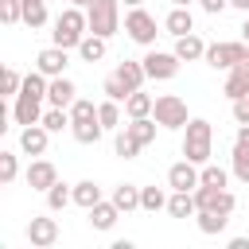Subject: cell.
<instances>
[{"instance_id": "6da1fadb", "label": "cell", "mask_w": 249, "mask_h": 249, "mask_svg": "<svg viewBox=\"0 0 249 249\" xmlns=\"http://www.w3.org/2000/svg\"><path fill=\"white\" fill-rule=\"evenodd\" d=\"M89 35V19H86V12L82 8H62L58 16H54V31H51V47H62V51H78L82 47V39Z\"/></svg>"}, {"instance_id": "7a4b0ae2", "label": "cell", "mask_w": 249, "mask_h": 249, "mask_svg": "<svg viewBox=\"0 0 249 249\" xmlns=\"http://www.w3.org/2000/svg\"><path fill=\"white\" fill-rule=\"evenodd\" d=\"M214 156V124L202 117H191V124L183 128V160L195 167H206Z\"/></svg>"}, {"instance_id": "3957f363", "label": "cell", "mask_w": 249, "mask_h": 249, "mask_svg": "<svg viewBox=\"0 0 249 249\" xmlns=\"http://www.w3.org/2000/svg\"><path fill=\"white\" fill-rule=\"evenodd\" d=\"M86 19H89V35L113 39L121 31V0H93L86 8Z\"/></svg>"}, {"instance_id": "277c9868", "label": "cell", "mask_w": 249, "mask_h": 249, "mask_svg": "<svg viewBox=\"0 0 249 249\" xmlns=\"http://www.w3.org/2000/svg\"><path fill=\"white\" fill-rule=\"evenodd\" d=\"M202 62L230 74L233 66L249 62V43H241V39H233V43H206V58H202Z\"/></svg>"}, {"instance_id": "5b68a950", "label": "cell", "mask_w": 249, "mask_h": 249, "mask_svg": "<svg viewBox=\"0 0 249 249\" xmlns=\"http://www.w3.org/2000/svg\"><path fill=\"white\" fill-rule=\"evenodd\" d=\"M152 121L160 128H187L191 124V113H187V101L179 93H160L156 97V109H152Z\"/></svg>"}, {"instance_id": "8992f818", "label": "cell", "mask_w": 249, "mask_h": 249, "mask_svg": "<svg viewBox=\"0 0 249 249\" xmlns=\"http://www.w3.org/2000/svg\"><path fill=\"white\" fill-rule=\"evenodd\" d=\"M124 35L132 39V43H140V47H156V16L148 12V8H128V16H124Z\"/></svg>"}, {"instance_id": "52a82bcc", "label": "cell", "mask_w": 249, "mask_h": 249, "mask_svg": "<svg viewBox=\"0 0 249 249\" xmlns=\"http://www.w3.org/2000/svg\"><path fill=\"white\" fill-rule=\"evenodd\" d=\"M140 62H144V74H148L152 82H171V78L179 74V58H175V51H156V47H152Z\"/></svg>"}, {"instance_id": "ba28073f", "label": "cell", "mask_w": 249, "mask_h": 249, "mask_svg": "<svg viewBox=\"0 0 249 249\" xmlns=\"http://www.w3.org/2000/svg\"><path fill=\"white\" fill-rule=\"evenodd\" d=\"M167 187H171V191H183V195H195V191L202 187V167H195V163H187V160L171 163V167H167Z\"/></svg>"}, {"instance_id": "9c48e42d", "label": "cell", "mask_w": 249, "mask_h": 249, "mask_svg": "<svg viewBox=\"0 0 249 249\" xmlns=\"http://www.w3.org/2000/svg\"><path fill=\"white\" fill-rule=\"evenodd\" d=\"M54 241H58V222L51 214H31V222H27V245L51 249Z\"/></svg>"}, {"instance_id": "30bf717a", "label": "cell", "mask_w": 249, "mask_h": 249, "mask_svg": "<svg viewBox=\"0 0 249 249\" xmlns=\"http://www.w3.org/2000/svg\"><path fill=\"white\" fill-rule=\"evenodd\" d=\"M66 66H70V54L62 51V47H43L39 54H35V70L43 74V78H66Z\"/></svg>"}, {"instance_id": "8fae6325", "label": "cell", "mask_w": 249, "mask_h": 249, "mask_svg": "<svg viewBox=\"0 0 249 249\" xmlns=\"http://www.w3.org/2000/svg\"><path fill=\"white\" fill-rule=\"evenodd\" d=\"M23 179H27L31 191H43V195H47V191L58 183V167H54L51 160H31L27 171H23Z\"/></svg>"}, {"instance_id": "7c38bea8", "label": "cell", "mask_w": 249, "mask_h": 249, "mask_svg": "<svg viewBox=\"0 0 249 249\" xmlns=\"http://www.w3.org/2000/svg\"><path fill=\"white\" fill-rule=\"evenodd\" d=\"M43 97H31V93H19L16 97V105H12V117H16V124H23V128H31V124H43Z\"/></svg>"}, {"instance_id": "4fadbf2b", "label": "cell", "mask_w": 249, "mask_h": 249, "mask_svg": "<svg viewBox=\"0 0 249 249\" xmlns=\"http://www.w3.org/2000/svg\"><path fill=\"white\" fill-rule=\"evenodd\" d=\"M47 144H51V132H47L43 124H31V128H23V132H19V152H27L31 160H43Z\"/></svg>"}, {"instance_id": "5bb4252c", "label": "cell", "mask_w": 249, "mask_h": 249, "mask_svg": "<svg viewBox=\"0 0 249 249\" xmlns=\"http://www.w3.org/2000/svg\"><path fill=\"white\" fill-rule=\"evenodd\" d=\"M163 31L175 35V39L195 35V16H191V8H171V12L163 16Z\"/></svg>"}, {"instance_id": "9a60e30c", "label": "cell", "mask_w": 249, "mask_h": 249, "mask_svg": "<svg viewBox=\"0 0 249 249\" xmlns=\"http://www.w3.org/2000/svg\"><path fill=\"white\" fill-rule=\"evenodd\" d=\"M47 101H51V109H70L78 101V86L70 78H54L51 89H47Z\"/></svg>"}, {"instance_id": "2e32d148", "label": "cell", "mask_w": 249, "mask_h": 249, "mask_svg": "<svg viewBox=\"0 0 249 249\" xmlns=\"http://www.w3.org/2000/svg\"><path fill=\"white\" fill-rule=\"evenodd\" d=\"M222 93H226L230 101H241V97H249V62H241V66H233V70L226 74V86H222Z\"/></svg>"}, {"instance_id": "e0dca14e", "label": "cell", "mask_w": 249, "mask_h": 249, "mask_svg": "<svg viewBox=\"0 0 249 249\" xmlns=\"http://www.w3.org/2000/svg\"><path fill=\"white\" fill-rule=\"evenodd\" d=\"M113 74H117V78H121V82H124L132 93H140V89H144V82H148V74H144V62H132V58H121Z\"/></svg>"}, {"instance_id": "ac0fdd59", "label": "cell", "mask_w": 249, "mask_h": 249, "mask_svg": "<svg viewBox=\"0 0 249 249\" xmlns=\"http://www.w3.org/2000/svg\"><path fill=\"white\" fill-rule=\"evenodd\" d=\"M109 202H113L121 214H132V210H140V187H136V183H117L113 195H109Z\"/></svg>"}, {"instance_id": "d6986e66", "label": "cell", "mask_w": 249, "mask_h": 249, "mask_svg": "<svg viewBox=\"0 0 249 249\" xmlns=\"http://www.w3.org/2000/svg\"><path fill=\"white\" fill-rule=\"evenodd\" d=\"M86 214H89V226H93L97 233H109V230L117 226V218H121V210H117L109 198H105V202H97V206H93V210H86Z\"/></svg>"}, {"instance_id": "ffe728a7", "label": "cell", "mask_w": 249, "mask_h": 249, "mask_svg": "<svg viewBox=\"0 0 249 249\" xmlns=\"http://www.w3.org/2000/svg\"><path fill=\"white\" fill-rule=\"evenodd\" d=\"M175 58L179 62H198V58H206V43L198 35H183V39H175Z\"/></svg>"}, {"instance_id": "44dd1931", "label": "cell", "mask_w": 249, "mask_h": 249, "mask_svg": "<svg viewBox=\"0 0 249 249\" xmlns=\"http://www.w3.org/2000/svg\"><path fill=\"white\" fill-rule=\"evenodd\" d=\"M97 202H105V195H101V187H97L93 179H82V183H74V206H82V210H93Z\"/></svg>"}, {"instance_id": "7402d4cb", "label": "cell", "mask_w": 249, "mask_h": 249, "mask_svg": "<svg viewBox=\"0 0 249 249\" xmlns=\"http://www.w3.org/2000/svg\"><path fill=\"white\" fill-rule=\"evenodd\" d=\"M152 109H156V97L144 93V89L124 101V117H128V121H144V117H152Z\"/></svg>"}, {"instance_id": "603a6c76", "label": "cell", "mask_w": 249, "mask_h": 249, "mask_svg": "<svg viewBox=\"0 0 249 249\" xmlns=\"http://www.w3.org/2000/svg\"><path fill=\"white\" fill-rule=\"evenodd\" d=\"M167 214H171V218H195V214H198V206H195V195L171 191V198H167Z\"/></svg>"}, {"instance_id": "cb8c5ba5", "label": "cell", "mask_w": 249, "mask_h": 249, "mask_svg": "<svg viewBox=\"0 0 249 249\" xmlns=\"http://www.w3.org/2000/svg\"><path fill=\"white\" fill-rule=\"evenodd\" d=\"M105 51H109V39L86 35V39H82V47H78V58H82V62H101V58H105Z\"/></svg>"}, {"instance_id": "d4e9b609", "label": "cell", "mask_w": 249, "mask_h": 249, "mask_svg": "<svg viewBox=\"0 0 249 249\" xmlns=\"http://www.w3.org/2000/svg\"><path fill=\"white\" fill-rule=\"evenodd\" d=\"M156 128H160V124H156L152 117H144V121H128V124H124V132H128V136H132V140H136L140 148L156 140Z\"/></svg>"}, {"instance_id": "484cf974", "label": "cell", "mask_w": 249, "mask_h": 249, "mask_svg": "<svg viewBox=\"0 0 249 249\" xmlns=\"http://www.w3.org/2000/svg\"><path fill=\"white\" fill-rule=\"evenodd\" d=\"M70 202H74V187H66V183L58 179V183L47 191V210H51V214H58V210H66Z\"/></svg>"}, {"instance_id": "4316f807", "label": "cell", "mask_w": 249, "mask_h": 249, "mask_svg": "<svg viewBox=\"0 0 249 249\" xmlns=\"http://www.w3.org/2000/svg\"><path fill=\"white\" fill-rule=\"evenodd\" d=\"M167 191L163 187H140V210H148V214H156V210H167Z\"/></svg>"}, {"instance_id": "83f0119b", "label": "cell", "mask_w": 249, "mask_h": 249, "mask_svg": "<svg viewBox=\"0 0 249 249\" xmlns=\"http://www.w3.org/2000/svg\"><path fill=\"white\" fill-rule=\"evenodd\" d=\"M230 175L237 183H249V148L233 144V152H230Z\"/></svg>"}, {"instance_id": "f1b7e54d", "label": "cell", "mask_w": 249, "mask_h": 249, "mask_svg": "<svg viewBox=\"0 0 249 249\" xmlns=\"http://www.w3.org/2000/svg\"><path fill=\"white\" fill-rule=\"evenodd\" d=\"M121 117H124V113H121V105H117V101H109V97H105V101H97V121H101V128H124V124H121Z\"/></svg>"}, {"instance_id": "f546056e", "label": "cell", "mask_w": 249, "mask_h": 249, "mask_svg": "<svg viewBox=\"0 0 249 249\" xmlns=\"http://www.w3.org/2000/svg\"><path fill=\"white\" fill-rule=\"evenodd\" d=\"M101 93H105L109 101H117V105H124V101L132 97V89H128V86H124V82L117 78V74H109V78L101 82Z\"/></svg>"}, {"instance_id": "4dcf8cb0", "label": "cell", "mask_w": 249, "mask_h": 249, "mask_svg": "<svg viewBox=\"0 0 249 249\" xmlns=\"http://www.w3.org/2000/svg\"><path fill=\"white\" fill-rule=\"evenodd\" d=\"M89 121H97V105L89 97H78L70 105V124H89Z\"/></svg>"}, {"instance_id": "1f68e13d", "label": "cell", "mask_w": 249, "mask_h": 249, "mask_svg": "<svg viewBox=\"0 0 249 249\" xmlns=\"http://www.w3.org/2000/svg\"><path fill=\"white\" fill-rule=\"evenodd\" d=\"M226 183H230V171H226V167H218V163H206V167H202V187H214V191H230Z\"/></svg>"}, {"instance_id": "d6a6232c", "label": "cell", "mask_w": 249, "mask_h": 249, "mask_svg": "<svg viewBox=\"0 0 249 249\" xmlns=\"http://www.w3.org/2000/svg\"><path fill=\"white\" fill-rule=\"evenodd\" d=\"M195 222H198V230H202L206 237H214V233H222V230L230 226V218H222V214H206V210H198Z\"/></svg>"}, {"instance_id": "836d02e7", "label": "cell", "mask_w": 249, "mask_h": 249, "mask_svg": "<svg viewBox=\"0 0 249 249\" xmlns=\"http://www.w3.org/2000/svg\"><path fill=\"white\" fill-rule=\"evenodd\" d=\"M23 23L35 31V27H47L51 23V12H47V4H23Z\"/></svg>"}, {"instance_id": "e575fe53", "label": "cell", "mask_w": 249, "mask_h": 249, "mask_svg": "<svg viewBox=\"0 0 249 249\" xmlns=\"http://www.w3.org/2000/svg\"><path fill=\"white\" fill-rule=\"evenodd\" d=\"M70 132H74L78 144H97L105 128H101V121H89V124H70Z\"/></svg>"}, {"instance_id": "d590c367", "label": "cell", "mask_w": 249, "mask_h": 249, "mask_svg": "<svg viewBox=\"0 0 249 249\" xmlns=\"http://www.w3.org/2000/svg\"><path fill=\"white\" fill-rule=\"evenodd\" d=\"M16 175H19V156L16 152H0V183L8 187V183H16Z\"/></svg>"}, {"instance_id": "8d00e7d4", "label": "cell", "mask_w": 249, "mask_h": 249, "mask_svg": "<svg viewBox=\"0 0 249 249\" xmlns=\"http://www.w3.org/2000/svg\"><path fill=\"white\" fill-rule=\"evenodd\" d=\"M43 128H47V132L70 128V109H47V113H43Z\"/></svg>"}, {"instance_id": "74e56055", "label": "cell", "mask_w": 249, "mask_h": 249, "mask_svg": "<svg viewBox=\"0 0 249 249\" xmlns=\"http://www.w3.org/2000/svg\"><path fill=\"white\" fill-rule=\"evenodd\" d=\"M113 152H117L121 160H132V156L140 152V144H136V140H132L124 128H117V136H113Z\"/></svg>"}, {"instance_id": "f35d334b", "label": "cell", "mask_w": 249, "mask_h": 249, "mask_svg": "<svg viewBox=\"0 0 249 249\" xmlns=\"http://www.w3.org/2000/svg\"><path fill=\"white\" fill-rule=\"evenodd\" d=\"M0 23H8V27L23 23V0H0Z\"/></svg>"}, {"instance_id": "ab89813d", "label": "cell", "mask_w": 249, "mask_h": 249, "mask_svg": "<svg viewBox=\"0 0 249 249\" xmlns=\"http://www.w3.org/2000/svg\"><path fill=\"white\" fill-rule=\"evenodd\" d=\"M0 89L12 93V97H19V89H23V74H19L16 66H4V74H0Z\"/></svg>"}, {"instance_id": "60d3db41", "label": "cell", "mask_w": 249, "mask_h": 249, "mask_svg": "<svg viewBox=\"0 0 249 249\" xmlns=\"http://www.w3.org/2000/svg\"><path fill=\"white\" fill-rule=\"evenodd\" d=\"M233 206H237V198H233V191H218L206 214H222V218H230V214H233Z\"/></svg>"}, {"instance_id": "b9f144b4", "label": "cell", "mask_w": 249, "mask_h": 249, "mask_svg": "<svg viewBox=\"0 0 249 249\" xmlns=\"http://www.w3.org/2000/svg\"><path fill=\"white\" fill-rule=\"evenodd\" d=\"M198 8H202L206 16H218V12H226V8H230V0H198Z\"/></svg>"}, {"instance_id": "7bdbcfd3", "label": "cell", "mask_w": 249, "mask_h": 249, "mask_svg": "<svg viewBox=\"0 0 249 249\" xmlns=\"http://www.w3.org/2000/svg\"><path fill=\"white\" fill-rule=\"evenodd\" d=\"M233 121H237V124H249V97L233 101Z\"/></svg>"}, {"instance_id": "ee69618b", "label": "cell", "mask_w": 249, "mask_h": 249, "mask_svg": "<svg viewBox=\"0 0 249 249\" xmlns=\"http://www.w3.org/2000/svg\"><path fill=\"white\" fill-rule=\"evenodd\" d=\"M233 144H241V148H249V124H237V136H233Z\"/></svg>"}, {"instance_id": "f6af8a7d", "label": "cell", "mask_w": 249, "mask_h": 249, "mask_svg": "<svg viewBox=\"0 0 249 249\" xmlns=\"http://www.w3.org/2000/svg\"><path fill=\"white\" fill-rule=\"evenodd\" d=\"M109 249H136V241H128V237H117V241H109Z\"/></svg>"}, {"instance_id": "bcb514c9", "label": "cell", "mask_w": 249, "mask_h": 249, "mask_svg": "<svg viewBox=\"0 0 249 249\" xmlns=\"http://www.w3.org/2000/svg\"><path fill=\"white\" fill-rule=\"evenodd\" d=\"M226 249H249V237H230V245Z\"/></svg>"}, {"instance_id": "7dc6e473", "label": "cell", "mask_w": 249, "mask_h": 249, "mask_svg": "<svg viewBox=\"0 0 249 249\" xmlns=\"http://www.w3.org/2000/svg\"><path fill=\"white\" fill-rule=\"evenodd\" d=\"M237 31H241V43H249V16H245V23H241Z\"/></svg>"}, {"instance_id": "c3c4849f", "label": "cell", "mask_w": 249, "mask_h": 249, "mask_svg": "<svg viewBox=\"0 0 249 249\" xmlns=\"http://www.w3.org/2000/svg\"><path fill=\"white\" fill-rule=\"evenodd\" d=\"M230 8H237V12H249V0H230Z\"/></svg>"}, {"instance_id": "681fc988", "label": "cell", "mask_w": 249, "mask_h": 249, "mask_svg": "<svg viewBox=\"0 0 249 249\" xmlns=\"http://www.w3.org/2000/svg\"><path fill=\"white\" fill-rule=\"evenodd\" d=\"M89 4H93V0H70V8H82V12H86Z\"/></svg>"}, {"instance_id": "f907efd6", "label": "cell", "mask_w": 249, "mask_h": 249, "mask_svg": "<svg viewBox=\"0 0 249 249\" xmlns=\"http://www.w3.org/2000/svg\"><path fill=\"white\" fill-rule=\"evenodd\" d=\"M175 8H191V4H198V0H171Z\"/></svg>"}, {"instance_id": "816d5d0a", "label": "cell", "mask_w": 249, "mask_h": 249, "mask_svg": "<svg viewBox=\"0 0 249 249\" xmlns=\"http://www.w3.org/2000/svg\"><path fill=\"white\" fill-rule=\"evenodd\" d=\"M124 4H128V8H144V0H124Z\"/></svg>"}, {"instance_id": "f5cc1de1", "label": "cell", "mask_w": 249, "mask_h": 249, "mask_svg": "<svg viewBox=\"0 0 249 249\" xmlns=\"http://www.w3.org/2000/svg\"><path fill=\"white\" fill-rule=\"evenodd\" d=\"M23 4H47V0H23Z\"/></svg>"}, {"instance_id": "db71d44e", "label": "cell", "mask_w": 249, "mask_h": 249, "mask_svg": "<svg viewBox=\"0 0 249 249\" xmlns=\"http://www.w3.org/2000/svg\"><path fill=\"white\" fill-rule=\"evenodd\" d=\"M27 249H35V245H27Z\"/></svg>"}]
</instances>
